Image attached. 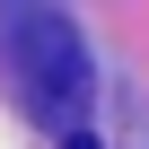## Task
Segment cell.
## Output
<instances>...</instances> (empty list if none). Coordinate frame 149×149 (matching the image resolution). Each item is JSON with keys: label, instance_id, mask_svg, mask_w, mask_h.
<instances>
[{"label": "cell", "instance_id": "6da1fadb", "mask_svg": "<svg viewBox=\"0 0 149 149\" xmlns=\"http://www.w3.org/2000/svg\"><path fill=\"white\" fill-rule=\"evenodd\" d=\"M9 61H18L26 114L53 140H97L88 132V114H97V61H88L79 26L53 0H9Z\"/></svg>", "mask_w": 149, "mask_h": 149}]
</instances>
